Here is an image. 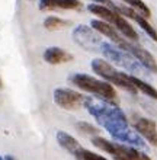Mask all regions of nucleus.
Returning <instances> with one entry per match:
<instances>
[{
  "label": "nucleus",
  "mask_w": 157,
  "mask_h": 160,
  "mask_svg": "<svg viewBox=\"0 0 157 160\" xmlns=\"http://www.w3.org/2000/svg\"><path fill=\"white\" fill-rule=\"evenodd\" d=\"M87 10L90 13H93L95 16H99V19H102V21L108 22L109 25H112L119 34L122 37H125L127 39H130L132 42H138L140 37L137 34V31L125 19V16L118 13L115 9L108 8V6H103V4H99V3H92L87 6Z\"/></svg>",
  "instance_id": "3"
},
{
  "label": "nucleus",
  "mask_w": 157,
  "mask_h": 160,
  "mask_svg": "<svg viewBox=\"0 0 157 160\" xmlns=\"http://www.w3.org/2000/svg\"><path fill=\"white\" fill-rule=\"evenodd\" d=\"M92 144L96 148L112 156L114 160H151V157L145 152H143L141 148L119 143V141H110L101 135L92 137Z\"/></svg>",
  "instance_id": "4"
},
{
  "label": "nucleus",
  "mask_w": 157,
  "mask_h": 160,
  "mask_svg": "<svg viewBox=\"0 0 157 160\" xmlns=\"http://www.w3.org/2000/svg\"><path fill=\"white\" fill-rule=\"evenodd\" d=\"M99 52H102L108 61L114 63L115 66H118V67L125 68L127 72L131 73L132 76H140V74H143L144 72H147L131 54H128L125 50L116 47L115 44H112V42L103 41Z\"/></svg>",
  "instance_id": "6"
},
{
  "label": "nucleus",
  "mask_w": 157,
  "mask_h": 160,
  "mask_svg": "<svg viewBox=\"0 0 157 160\" xmlns=\"http://www.w3.org/2000/svg\"><path fill=\"white\" fill-rule=\"evenodd\" d=\"M132 127L138 134L145 140V143L151 144L153 147H157V124L156 121L140 115L132 117Z\"/></svg>",
  "instance_id": "10"
},
{
  "label": "nucleus",
  "mask_w": 157,
  "mask_h": 160,
  "mask_svg": "<svg viewBox=\"0 0 157 160\" xmlns=\"http://www.w3.org/2000/svg\"><path fill=\"white\" fill-rule=\"evenodd\" d=\"M42 58L51 66H58V64L71 61L74 57H73V54H70L68 51H66L61 47H48L47 50L44 51Z\"/></svg>",
  "instance_id": "14"
},
{
  "label": "nucleus",
  "mask_w": 157,
  "mask_h": 160,
  "mask_svg": "<svg viewBox=\"0 0 157 160\" xmlns=\"http://www.w3.org/2000/svg\"><path fill=\"white\" fill-rule=\"evenodd\" d=\"M39 10L48 12V10H80L83 8V3L80 0H38Z\"/></svg>",
  "instance_id": "13"
},
{
  "label": "nucleus",
  "mask_w": 157,
  "mask_h": 160,
  "mask_svg": "<svg viewBox=\"0 0 157 160\" xmlns=\"http://www.w3.org/2000/svg\"><path fill=\"white\" fill-rule=\"evenodd\" d=\"M70 83L73 86H77L83 92L95 95L101 101L118 105V96H116L114 86L110 83H108L106 80L89 76L86 73H74V74L70 76Z\"/></svg>",
  "instance_id": "2"
},
{
  "label": "nucleus",
  "mask_w": 157,
  "mask_h": 160,
  "mask_svg": "<svg viewBox=\"0 0 157 160\" xmlns=\"http://www.w3.org/2000/svg\"><path fill=\"white\" fill-rule=\"evenodd\" d=\"M73 41L76 42L79 47H81L86 51H92V52H98L101 51L102 45V35L98 31H95L92 26L87 25H77L73 29Z\"/></svg>",
  "instance_id": "7"
},
{
  "label": "nucleus",
  "mask_w": 157,
  "mask_h": 160,
  "mask_svg": "<svg viewBox=\"0 0 157 160\" xmlns=\"http://www.w3.org/2000/svg\"><path fill=\"white\" fill-rule=\"evenodd\" d=\"M122 50H125L128 54H131L149 73L157 74V61H156V58H154V55L151 54L150 51L145 50V48H143L138 42L128 41L127 45L124 47Z\"/></svg>",
  "instance_id": "9"
},
{
  "label": "nucleus",
  "mask_w": 157,
  "mask_h": 160,
  "mask_svg": "<svg viewBox=\"0 0 157 160\" xmlns=\"http://www.w3.org/2000/svg\"><path fill=\"white\" fill-rule=\"evenodd\" d=\"M54 103L66 111H76L85 103V95L68 88H58L54 90Z\"/></svg>",
  "instance_id": "8"
},
{
  "label": "nucleus",
  "mask_w": 157,
  "mask_h": 160,
  "mask_svg": "<svg viewBox=\"0 0 157 160\" xmlns=\"http://www.w3.org/2000/svg\"><path fill=\"white\" fill-rule=\"evenodd\" d=\"M128 76H130L131 83L135 86L137 90H140L141 93H144L145 96H149L150 99L157 101V89L154 88V86H151V84L144 82V80H141L138 76H132V74H128Z\"/></svg>",
  "instance_id": "16"
},
{
  "label": "nucleus",
  "mask_w": 157,
  "mask_h": 160,
  "mask_svg": "<svg viewBox=\"0 0 157 160\" xmlns=\"http://www.w3.org/2000/svg\"><path fill=\"white\" fill-rule=\"evenodd\" d=\"M122 2L127 4L128 8H131V9H134V10H137L140 15L145 16L147 19L151 16V10H150V8L144 3V2H143V0H122Z\"/></svg>",
  "instance_id": "18"
},
{
  "label": "nucleus",
  "mask_w": 157,
  "mask_h": 160,
  "mask_svg": "<svg viewBox=\"0 0 157 160\" xmlns=\"http://www.w3.org/2000/svg\"><path fill=\"white\" fill-rule=\"evenodd\" d=\"M118 13H121L122 16H127L130 18V19H132V21L135 22L137 25L140 26L141 29L144 31L145 34L149 35V38L150 39H153L154 42H157V29L154 28L151 23L149 22V19L145 16H143V15H140V13L137 12V10H134V9L131 8H128V6H121V4H114V8Z\"/></svg>",
  "instance_id": "11"
},
{
  "label": "nucleus",
  "mask_w": 157,
  "mask_h": 160,
  "mask_svg": "<svg viewBox=\"0 0 157 160\" xmlns=\"http://www.w3.org/2000/svg\"><path fill=\"white\" fill-rule=\"evenodd\" d=\"M55 138H57V143L60 144V147L64 148L66 152H68L70 154H73V156H74V154L81 148L80 143H79L73 135H70L68 132H66V131H57Z\"/></svg>",
  "instance_id": "15"
},
{
  "label": "nucleus",
  "mask_w": 157,
  "mask_h": 160,
  "mask_svg": "<svg viewBox=\"0 0 157 160\" xmlns=\"http://www.w3.org/2000/svg\"><path fill=\"white\" fill-rule=\"evenodd\" d=\"M3 88V82H2V79H0V89Z\"/></svg>",
  "instance_id": "23"
},
{
  "label": "nucleus",
  "mask_w": 157,
  "mask_h": 160,
  "mask_svg": "<svg viewBox=\"0 0 157 160\" xmlns=\"http://www.w3.org/2000/svg\"><path fill=\"white\" fill-rule=\"evenodd\" d=\"M93 3H99V4H103V6H108V8H114V2L112 0H92Z\"/></svg>",
  "instance_id": "21"
},
{
  "label": "nucleus",
  "mask_w": 157,
  "mask_h": 160,
  "mask_svg": "<svg viewBox=\"0 0 157 160\" xmlns=\"http://www.w3.org/2000/svg\"><path fill=\"white\" fill-rule=\"evenodd\" d=\"M83 106L98 121V124H101L109 132L115 141L130 144V146H134L141 150L147 147L145 140L135 130L130 128L127 117L118 105L101 101L98 98L86 96Z\"/></svg>",
  "instance_id": "1"
},
{
  "label": "nucleus",
  "mask_w": 157,
  "mask_h": 160,
  "mask_svg": "<svg viewBox=\"0 0 157 160\" xmlns=\"http://www.w3.org/2000/svg\"><path fill=\"white\" fill-rule=\"evenodd\" d=\"M74 159L76 160H108L106 157L101 156V154H98V153H95V152H90V150L83 148V147L74 154Z\"/></svg>",
  "instance_id": "20"
},
{
  "label": "nucleus",
  "mask_w": 157,
  "mask_h": 160,
  "mask_svg": "<svg viewBox=\"0 0 157 160\" xmlns=\"http://www.w3.org/2000/svg\"><path fill=\"white\" fill-rule=\"evenodd\" d=\"M74 127H76V130L79 132H81V134H85V135H90V137H96L101 132L98 127H95L93 124L86 122V121H79Z\"/></svg>",
  "instance_id": "19"
},
{
  "label": "nucleus",
  "mask_w": 157,
  "mask_h": 160,
  "mask_svg": "<svg viewBox=\"0 0 157 160\" xmlns=\"http://www.w3.org/2000/svg\"><path fill=\"white\" fill-rule=\"evenodd\" d=\"M4 160H16V159H15L13 156H6L4 157Z\"/></svg>",
  "instance_id": "22"
},
{
  "label": "nucleus",
  "mask_w": 157,
  "mask_h": 160,
  "mask_svg": "<svg viewBox=\"0 0 157 160\" xmlns=\"http://www.w3.org/2000/svg\"><path fill=\"white\" fill-rule=\"evenodd\" d=\"M0 160H4V157H3V156H0Z\"/></svg>",
  "instance_id": "24"
},
{
  "label": "nucleus",
  "mask_w": 157,
  "mask_h": 160,
  "mask_svg": "<svg viewBox=\"0 0 157 160\" xmlns=\"http://www.w3.org/2000/svg\"><path fill=\"white\" fill-rule=\"evenodd\" d=\"M90 66H92V70H93L101 79L106 80V82L110 83L112 86L124 89L125 92L132 93V95H135V93L138 92L135 89V86L131 83L130 76L125 74V73H122V72H119V70H116L108 60L95 58V60H92Z\"/></svg>",
  "instance_id": "5"
},
{
  "label": "nucleus",
  "mask_w": 157,
  "mask_h": 160,
  "mask_svg": "<svg viewBox=\"0 0 157 160\" xmlns=\"http://www.w3.org/2000/svg\"><path fill=\"white\" fill-rule=\"evenodd\" d=\"M90 26L95 31H98L102 37H106L108 39H110V42L115 44L116 47H119V48H124V47L127 45V42L130 41V39H127L125 37H122V35L119 34L112 25H109L108 22L102 21V19H93V21L90 22Z\"/></svg>",
  "instance_id": "12"
},
{
  "label": "nucleus",
  "mask_w": 157,
  "mask_h": 160,
  "mask_svg": "<svg viewBox=\"0 0 157 160\" xmlns=\"http://www.w3.org/2000/svg\"><path fill=\"white\" fill-rule=\"evenodd\" d=\"M68 25H70V22L64 21V19H61L58 16H48L44 21V28L47 31H61Z\"/></svg>",
  "instance_id": "17"
}]
</instances>
